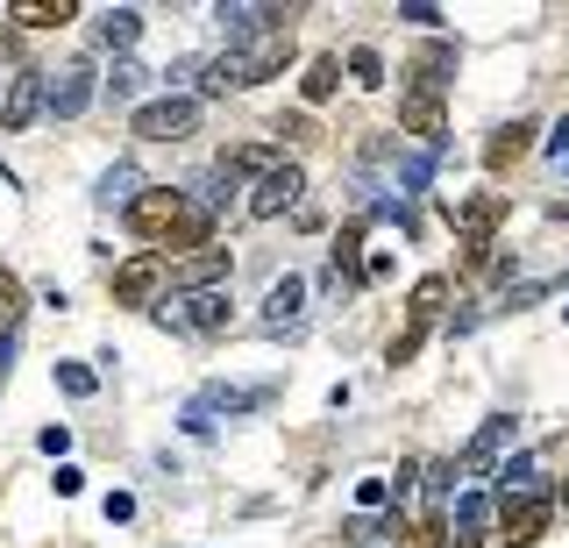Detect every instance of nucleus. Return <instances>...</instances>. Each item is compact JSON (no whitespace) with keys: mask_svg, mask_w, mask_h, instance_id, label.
Here are the masks:
<instances>
[{"mask_svg":"<svg viewBox=\"0 0 569 548\" xmlns=\"http://www.w3.org/2000/svg\"><path fill=\"white\" fill-rule=\"evenodd\" d=\"M93 37H100L107 50H129V43L142 37V8H107L100 22H93Z\"/></svg>","mask_w":569,"mask_h":548,"instance_id":"6ab92c4d","label":"nucleus"},{"mask_svg":"<svg viewBox=\"0 0 569 548\" xmlns=\"http://www.w3.org/2000/svg\"><path fill=\"white\" fill-rule=\"evenodd\" d=\"M385 499H391L385 477H363V485H356V506H385Z\"/></svg>","mask_w":569,"mask_h":548,"instance_id":"c756f323","label":"nucleus"},{"mask_svg":"<svg viewBox=\"0 0 569 548\" xmlns=\"http://www.w3.org/2000/svg\"><path fill=\"white\" fill-rule=\"evenodd\" d=\"M299 313H307V278H292L284 271L271 292H263V328L284 335V328H299Z\"/></svg>","mask_w":569,"mask_h":548,"instance_id":"ddd939ff","label":"nucleus"},{"mask_svg":"<svg viewBox=\"0 0 569 548\" xmlns=\"http://www.w3.org/2000/svg\"><path fill=\"white\" fill-rule=\"evenodd\" d=\"M527 150H533V121H506V129H498L491 143H485V165H491V171H506V165H520Z\"/></svg>","mask_w":569,"mask_h":548,"instance_id":"dca6fc26","label":"nucleus"},{"mask_svg":"<svg viewBox=\"0 0 569 548\" xmlns=\"http://www.w3.org/2000/svg\"><path fill=\"white\" fill-rule=\"evenodd\" d=\"M449 221L462 228V250H491V228L506 221V192H477V200H449Z\"/></svg>","mask_w":569,"mask_h":548,"instance_id":"6e6552de","label":"nucleus"},{"mask_svg":"<svg viewBox=\"0 0 569 548\" xmlns=\"http://www.w3.org/2000/svg\"><path fill=\"white\" fill-rule=\"evenodd\" d=\"M107 520H114V527L136 520V499H129V491H107Z\"/></svg>","mask_w":569,"mask_h":548,"instance_id":"7c9ffc66","label":"nucleus"},{"mask_svg":"<svg viewBox=\"0 0 569 548\" xmlns=\"http://www.w3.org/2000/svg\"><path fill=\"white\" fill-rule=\"evenodd\" d=\"M441 299H449V278H420V286H413V299H406V321H413V328H435Z\"/></svg>","mask_w":569,"mask_h":548,"instance_id":"aec40b11","label":"nucleus"},{"mask_svg":"<svg viewBox=\"0 0 569 548\" xmlns=\"http://www.w3.org/2000/svg\"><path fill=\"white\" fill-rule=\"evenodd\" d=\"M541 491V456H512L498 464V499H533Z\"/></svg>","mask_w":569,"mask_h":548,"instance_id":"a211bd4d","label":"nucleus"},{"mask_svg":"<svg viewBox=\"0 0 569 548\" xmlns=\"http://www.w3.org/2000/svg\"><path fill=\"white\" fill-rule=\"evenodd\" d=\"M93 93H100L93 64H64L58 79L43 72V114H58V121H71V114H86V108H93Z\"/></svg>","mask_w":569,"mask_h":548,"instance_id":"0eeeda50","label":"nucleus"},{"mask_svg":"<svg viewBox=\"0 0 569 548\" xmlns=\"http://www.w3.org/2000/svg\"><path fill=\"white\" fill-rule=\"evenodd\" d=\"M562 313H569V307H562Z\"/></svg>","mask_w":569,"mask_h":548,"instance_id":"c9c22d12","label":"nucleus"},{"mask_svg":"<svg viewBox=\"0 0 569 548\" xmlns=\"http://www.w3.org/2000/svg\"><path fill=\"white\" fill-rule=\"evenodd\" d=\"M349 79L356 86H385V58L378 50H349Z\"/></svg>","mask_w":569,"mask_h":548,"instance_id":"a878e982","label":"nucleus"},{"mask_svg":"<svg viewBox=\"0 0 569 548\" xmlns=\"http://www.w3.org/2000/svg\"><path fill=\"white\" fill-rule=\"evenodd\" d=\"M8 363H14V328L0 335V378H8Z\"/></svg>","mask_w":569,"mask_h":548,"instance_id":"f704fd0d","label":"nucleus"},{"mask_svg":"<svg viewBox=\"0 0 569 548\" xmlns=\"http://www.w3.org/2000/svg\"><path fill=\"white\" fill-rule=\"evenodd\" d=\"M150 313L171 335H221L228 328V292H178V299H157Z\"/></svg>","mask_w":569,"mask_h":548,"instance_id":"7ed1b4c3","label":"nucleus"},{"mask_svg":"<svg viewBox=\"0 0 569 548\" xmlns=\"http://www.w3.org/2000/svg\"><path fill=\"white\" fill-rule=\"evenodd\" d=\"M221 278H228V250H192L186 263H178L171 271V286H186V292H221Z\"/></svg>","mask_w":569,"mask_h":548,"instance_id":"2eb2a0df","label":"nucleus"},{"mask_svg":"<svg viewBox=\"0 0 569 548\" xmlns=\"http://www.w3.org/2000/svg\"><path fill=\"white\" fill-rule=\"evenodd\" d=\"M79 485H86V477L71 470V464H58V499H79Z\"/></svg>","mask_w":569,"mask_h":548,"instance_id":"473e14b6","label":"nucleus"},{"mask_svg":"<svg viewBox=\"0 0 569 548\" xmlns=\"http://www.w3.org/2000/svg\"><path fill=\"white\" fill-rule=\"evenodd\" d=\"M257 406H271V385H207L186 414H200L213 428V414H257Z\"/></svg>","mask_w":569,"mask_h":548,"instance_id":"f8f14e48","label":"nucleus"},{"mask_svg":"<svg viewBox=\"0 0 569 548\" xmlns=\"http://www.w3.org/2000/svg\"><path fill=\"white\" fill-rule=\"evenodd\" d=\"M399 22H413V29H441V8H427V0H413V8H399Z\"/></svg>","mask_w":569,"mask_h":548,"instance_id":"c85d7f7f","label":"nucleus"},{"mask_svg":"<svg viewBox=\"0 0 569 548\" xmlns=\"http://www.w3.org/2000/svg\"><path fill=\"white\" fill-rule=\"evenodd\" d=\"M548 157H569V114L556 121V129H548Z\"/></svg>","mask_w":569,"mask_h":548,"instance_id":"72a5a7b5","label":"nucleus"},{"mask_svg":"<svg viewBox=\"0 0 569 548\" xmlns=\"http://www.w3.org/2000/svg\"><path fill=\"white\" fill-rule=\"evenodd\" d=\"M506 441H512V414H491L485 428L470 435V449L456 456V477H485V470L498 464V456H506Z\"/></svg>","mask_w":569,"mask_h":548,"instance_id":"9b49d317","label":"nucleus"},{"mask_svg":"<svg viewBox=\"0 0 569 548\" xmlns=\"http://www.w3.org/2000/svg\"><path fill=\"white\" fill-rule=\"evenodd\" d=\"M213 22H221L228 50H249L257 37H278V29H292V8H278V0H236V8H213Z\"/></svg>","mask_w":569,"mask_h":548,"instance_id":"f03ea898","label":"nucleus"},{"mask_svg":"<svg viewBox=\"0 0 569 548\" xmlns=\"http://www.w3.org/2000/svg\"><path fill=\"white\" fill-rule=\"evenodd\" d=\"M399 129H406V136H420V150H441V136H449L441 93H427V86H413V93L399 100Z\"/></svg>","mask_w":569,"mask_h":548,"instance_id":"9d476101","label":"nucleus"},{"mask_svg":"<svg viewBox=\"0 0 569 548\" xmlns=\"http://www.w3.org/2000/svg\"><path fill=\"white\" fill-rule=\"evenodd\" d=\"M71 14H79L71 0H58V8H50V0H22V8H14V22H22V29H58V22H71Z\"/></svg>","mask_w":569,"mask_h":548,"instance_id":"b1692460","label":"nucleus"},{"mask_svg":"<svg viewBox=\"0 0 569 548\" xmlns=\"http://www.w3.org/2000/svg\"><path fill=\"white\" fill-rule=\"evenodd\" d=\"M14 321H22V278H14V271H0V335H8Z\"/></svg>","mask_w":569,"mask_h":548,"instance_id":"393cba45","label":"nucleus"},{"mask_svg":"<svg viewBox=\"0 0 569 548\" xmlns=\"http://www.w3.org/2000/svg\"><path fill=\"white\" fill-rule=\"evenodd\" d=\"M456 79V43H427L420 50V58H413V86H427V93H441V86H449Z\"/></svg>","mask_w":569,"mask_h":548,"instance_id":"f3484780","label":"nucleus"},{"mask_svg":"<svg viewBox=\"0 0 569 548\" xmlns=\"http://www.w3.org/2000/svg\"><path fill=\"white\" fill-rule=\"evenodd\" d=\"M136 192H142V171L136 165H114V171H100V192H93V200L100 207H129Z\"/></svg>","mask_w":569,"mask_h":548,"instance_id":"412c9836","label":"nucleus"},{"mask_svg":"<svg viewBox=\"0 0 569 548\" xmlns=\"http://www.w3.org/2000/svg\"><path fill=\"white\" fill-rule=\"evenodd\" d=\"M441 541H449V527H441V512H427V520L413 527V541H406V548H441Z\"/></svg>","mask_w":569,"mask_h":548,"instance_id":"cd10ccee","label":"nucleus"},{"mask_svg":"<svg viewBox=\"0 0 569 548\" xmlns=\"http://www.w3.org/2000/svg\"><path fill=\"white\" fill-rule=\"evenodd\" d=\"M129 228L142 242H157V257L164 250H207L213 242V215L192 192H171V186H142L129 200Z\"/></svg>","mask_w":569,"mask_h":548,"instance_id":"f257e3e1","label":"nucleus"},{"mask_svg":"<svg viewBox=\"0 0 569 548\" xmlns=\"http://www.w3.org/2000/svg\"><path fill=\"white\" fill-rule=\"evenodd\" d=\"M58 385L71 399H93V370H86V363H58Z\"/></svg>","mask_w":569,"mask_h":548,"instance_id":"bb28decb","label":"nucleus"},{"mask_svg":"<svg viewBox=\"0 0 569 548\" xmlns=\"http://www.w3.org/2000/svg\"><path fill=\"white\" fill-rule=\"evenodd\" d=\"M129 129L142 136V143H186V136L200 129V100H192V93H164V100H150V108H136Z\"/></svg>","mask_w":569,"mask_h":548,"instance_id":"20e7f679","label":"nucleus"},{"mask_svg":"<svg viewBox=\"0 0 569 548\" xmlns=\"http://www.w3.org/2000/svg\"><path fill=\"white\" fill-rule=\"evenodd\" d=\"M449 485H456V464H435V470H427V499H441Z\"/></svg>","mask_w":569,"mask_h":548,"instance_id":"2f4dec72","label":"nucleus"},{"mask_svg":"<svg viewBox=\"0 0 569 548\" xmlns=\"http://www.w3.org/2000/svg\"><path fill=\"white\" fill-rule=\"evenodd\" d=\"M36 114H43V72L8 79V108H0V129H8V136H22Z\"/></svg>","mask_w":569,"mask_h":548,"instance_id":"4468645a","label":"nucleus"},{"mask_svg":"<svg viewBox=\"0 0 569 548\" xmlns=\"http://www.w3.org/2000/svg\"><path fill=\"white\" fill-rule=\"evenodd\" d=\"M171 286V257H157V250H142L129 257L114 271V307H157V292Z\"/></svg>","mask_w":569,"mask_h":548,"instance_id":"39448f33","label":"nucleus"},{"mask_svg":"<svg viewBox=\"0 0 569 548\" xmlns=\"http://www.w3.org/2000/svg\"><path fill=\"white\" fill-rule=\"evenodd\" d=\"M548 520H556V499H548V491H533V499H506L498 506V527H506V541L512 548H533L548 535Z\"/></svg>","mask_w":569,"mask_h":548,"instance_id":"1a4fd4ad","label":"nucleus"},{"mask_svg":"<svg viewBox=\"0 0 569 548\" xmlns=\"http://www.w3.org/2000/svg\"><path fill=\"white\" fill-rule=\"evenodd\" d=\"M335 86H342V58H313V64H307V79H299V93H307L313 108H320V100H335Z\"/></svg>","mask_w":569,"mask_h":548,"instance_id":"4be33fe9","label":"nucleus"},{"mask_svg":"<svg viewBox=\"0 0 569 548\" xmlns=\"http://www.w3.org/2000/svg\"><path fill=\"white\" fill-rule=\"evenodd\" d=\"M142 79H150V72H142L136 58H114V72L100 79V93H107V100H136V93H142Z\"/></svg>","mask_w":569,"mask_h":548,"instance_id":"5701e85b","label":"nucleus"},{"mask_svg":"<svg viewBox=\"0 0 569 548\" xmlns=\"http://www.w3.org/2000/svg\"><path fill=\"white\" fill-rule=\"evenodd\" d=\"M299 200H307V171L299 165H271L257 186H249V215L257 221H278L284 207H299Z\"/></svg>","mask_w":569,"mask_h":548,"instance_id":"423d86ee","label":"nucleus"}]
</instances>
